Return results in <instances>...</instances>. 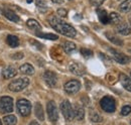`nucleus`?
Listing matches in <instances>:
<instances>
[{"label":"nucleus","mask_w":131,"mask_h":125,"mask_svg":"<svg viewBox=\"0 0 131 125\" xmlns=\"http://www.w3.org/2000/svg\"><path fill=\"white\" fill-rule=\"evenodd\" d=\"M49 22L54 30H57L59 33H61L65 36L73 38L77 35V31L71 24L63 21L62 19H60L56 16H50L49 18Z\"/></svg>","instance_id":"nucleus-1"},{"label":"nucleus","mask_w":131,"mask_h":125,"mask_svg":"<svg viewBox=\"0 0 131 125\" xmlns=\"http://www.w3.org/2000/svg\"><path fill=\"white\" fill-rule=\"evenodd\" d=\"M28 85H29V79L24 77V78H19L12 81L9 84L8 88L12 92H20V91L24 90Z\"/></svg>","instance_id":"nucleus-2"},{"label":"nucleus","mask_w":131,"mask_h":125,"mask_svg":"<svg viewBox=\"0 0 131 125\" xmlns=\"http://www.w3.org/2000/svg\"><path fill=\"white\" fill-rule=\"evenodd\" d=\"M100 106L105 112L113 113L116 110V102H115L114 98H112L110 96H105L101 99Z\"/></svg>","instance_id":"nucleus-3"},{"label":"nucleus","mask_w":131,"mask_h":125,"mask_svg":"<svg viewBox=\"0 0 131 125\" xmlns=\"http://www.w3.org/2000/svg\"><path fill=\"white\" fill-rule=\"evenodd\" d=\"M16 107L17 110H18V113L23 117H26V116H28L30 114L31 104L26 99H19L16 103Z\"/></svg>","instance_id":"nucleus-4"},{"label":"nucleus","mask_w":131,"mask_h":125,"mask_svg":"<svg viewBox=\"0 0 131 125\" xmlns=\"http://www.w3.org/2000/svg\"><path fill=\"white\" fill-rule=\"evenodd\" d=\"M13 111V99L8 96L0 98V113H10Z\"/></svg>","instance_id":"nucleus-5"},{"label":"nucleus","mask_w":131,"mask_h":125,"mask_svg":"<svg viewBox=\"0 0 131 125\" xmlns=\"http://www.w3.org/2000/svg\"><path fill=\"white\" fill-rule=\"evenodd\" d=\"M61 111L64 115L66 120L68 121H72L74 119V111H73V107L71 105V103L68 100H64L61 103Z\"/></svg>","instance_id":"nucleus-6"},{"label":"nucleus","mask_w":131,"mask_h":125,"mask_svg":"<svg viewBox=\"0 0 131 125\" xmlns=\"http://www.w3.org/2000/svg\"><path fill=\"white\" fill-rule=\"evenodd\" d=\"M47 112L49 115V120L51 122H56L59 119V113H58V109H57V105L53 101H49L47 104Z\"/></svg>","instance_id":"nucleus-7"},{"label":"nucleus","mask_w":131,"mask_h":125,"mask_svg":"<svg viewBox=\"0 0 131 125\" xmlns=\"http://www.w3.org/2000/svg\"><path fill=\"white\" fill-rule=\"evenodd\" d=\"M64 89L68 94H76L81 89V83L77 80H71L66 83Z\"/></svg>","instance_id":"nucleus-8"},{"label":"nucleus","mask_w":131,"mask_h":125,"mask_svg":"<svg viewBox=\"0 0 131 125\" xmlns=\"http://www.w3.org/2000/svg\"><path fill=\"white\" fill-rule=\"evenodd\" d=\"M43 80L46 82V84L50 87V88H53L57 86L58 84V78H57V75L51 72V71H46L45 74H43Z\"/></svg>","instance_id":"nucleus-9"},{"label":"nucleus","mask_w":131,"mask_h":125,"mask_svg":"<svg viewBox=\"0 0 131 125\" xmlns=\"http://www.w3.org/2000/svg\"><path fill=\"white\" fill-rule=\"evenodd\" d=\"M109 51L111 53L112 57L114 58V60L116 62H120V64H123V65L124 64H128V62H130V60H129V58L127 56H125L124 54L118 51L115 48H109Z\"/></svg>","instance_id":"nucleus-10"},{"label":"nucleus","mask_w":131,"mask_h":125,"mask_svg":"<svg viewBox=\"0 0 131 125\" xmlns=\"http://www.w3.org/2000/svg\"><path fill=\"white\" fill-rule=\"evenodd\" d=\"M69 69H70L71 73H73L76 76H83L86 73L85 67L82 64H79V62H71L69 66Z\"/></svg>","instance_id":"nucleus-11"},{"label":"nucleus","mask_w":131,"mask_h":125,"mask_svg":"<svg viewBox=\"0 0 131 125\" xmlns=\"http://www.w3.org/2000/svg\"><path fill=\"white\" fill-rule=\"evenodd\" d=\"M16 74H17L16 69L14 67H12V66H8V67L4 68L3 71H2V76H3V78L5 79L12 78V77L16 76Z\"/></svg>","instance_id":"nucleus-12"},{"label":"nucleus","mask_w":131,"mask_h":125,"mask_svg":"<svg viewBox=\"0 0 131 125\" xmlns=\"http://www.w3.org/2000/svg\"><path fill=\"white\" fill-rule=\"evenodd\" d=\"M119 80H120V83L122 84V86H123L127 91L131 92V79L129 78L128 76H126L125 74L120 73V75H119Z\"/></svg>","instance_id":"nucleus-13"},{"label":"nucleus","mask_w":131,"mask_h":125,"mask_svg":"<svg viewBox=\"0 0 131 125\" xmlns=\"http://www.w3.org/2000/svg\"><path fill=\"white\" fill-rule=\"evenodd\" d=\"M117 31H118V33H120L122 35H128L131 33V28L127 23L121 22L117 25Z\"/></svg>","instance_id":"nucleus-14"},{"label":"nucleus","mask_w":131,"mask_h":125,"mask_svg":"<svg viewBox=\"0 0 131 125\" xmlns=\"http://www.w3.org/2000/svg\"><path fill=\"white\" fill-rule=\"evenodd\" d=\"M73 111H74V118H76L79 121L84 119V117H85V110H84V108H83L82 106L75 105Z\"/></svg>","instance_id":"nucleus-15"},{"label":"nucleus","mask_w":131,"mask_h":125,"mask_svg":"<svg viewBox=\"0 0 131 125\" xmlns=\"http://www.w3.org/2000/svg\"><path fill=\"white\" fill-rule=\"evenodd\" d=\"M3 15L5 16L7 19H9V20H11L13 22H18L20 20L19 16L17 15L15 12H13V11H11L9 9H3Z\"/></svg>","instance_id":"nucleus-16"},{"label":"nucleus","mask_w":131,"mask_h":125,"mask_svg":"<svg viewBox=\"0 0 131 125\" xmlns=\"http://www.w3.org/2000/svg\"><path fill=\"white\" fill-rule=\"evenodd\" d=\"M34 112H35V116L37 117L38 120L40 121H43L45 120V113H43V109H42V106L40 103H35V106H34Z\"/></svg>","instance_id":"nucleus-17"},{"label":"nucleus","mask_w":131,"mask_h":125,"mask_svg":"<svg viewBox=\"0 0 131 125\" xmlns=\"http://www.w3.org/2000/svg\"><path fill=\"white\" fill-rule=\"evenodd\" d=\"M20 72L24 75H27V76H31L34 74V68L30 64H24L20 67Z\"/></svg>","instance_id":"nucleus-18"},{"label":"nucleus","mask_w":131,"mask_h":125,"mask_svg":"<svg viewBox=\"0 0 131 125\" xmlns=\"http://www.w3.org/2000/svg\"><path fill=\"white\" fill-rule=\"evenodd\" d=\"M97 14H98V17L100 19V21L104 24H107L109 23V14L107 13L106 10L104 9H98L97 10Z\"/></svg>","instance_id":"nucleus-19"},{"label":"nucleus","mask_w":131,"mask_h":125,"mask_svg":"<svg viewBox=\"0 0 131 125\" xmlns=\"http://www.w3.org/2000/svg\"><path fill=\"white\" fill-rule=\"evenodd\" d=\"M6 41H7L8 46L11 47H16L19 45V39H18V37H17L16 35H11V34L8 35Z\"/></svg>","instance_id":"nucleus-20"},{"label":"nucleus","mask_w":131,"mask_h":125,"mask_svg":"<svg viewBox=\"0 0 131 125\" xmlns=\"http://www.w3.org/2000/svg\"><path fill=\"white\" fill-rule=\"evenodd\" d=\"M119 10L121 12L127 13L131 11V0H125L124 2H122L119 6Z\"/></svg>","instance_id":"nucleus-21"},{"label":"nucleus","mask_w":131,"mask_h":125,"mask_svg":"<svg viewBox=\"0 0 131 125\" xmlns=\"http://www.w3.org/2000/svg\"><path fill=\"white\" fill-rule=\"evenodd\" d=\"M26 24H27V26H28L29 28H31V29H34V30H37V31L41 30L40 24H39L35 19H32V18L28 19L27 22H26Z\"/></svg>","instance_id":"nucleus-22"},{"label":"nucleus","mask_w":131,"mask_h":125,"mask_svg":"<svg viewBox=\"0 0 131 125\" xmlns=\"http://www.w3.org/2000/svg\"><path fill=\"white\" fill-rule=\"evenodd\" d=\"M109 22L118 25L119 23H121V16L119 15L117 12H111L109 14Z\"/></svg>","instance_id":"nucleus-23"},{"label":"nucleus","mask_w":131,"mask_h":125,"mask_svg":"<svg viewBox=\"0 0 131 125\" xmlns=\"http://www.w3.org/2000/svg\"><path fill=\"white\" fill-rule=\"evenodd\" d=\"M90 119H91L92 122H95V123H99V122H102L103 121L102 116L99 114L98 112H96L94 110H92L90 112Z\"/></svg>","instance_id":"nucleus-24"},{"label":"nucleus","mask_w":131,"mask_h":125,"mask_svg":"<svg viewBox=\"0 0 131 125\" xmlns=\"http://www.w3.org/2000/svg\"><path fill=\"white\" fill-rule=\"evenodd\" d=\"M63 47H64V50L67 54H71L76 49V45L74 43H72V41H66Z\"/></svg>","instance_id":"nucleus-25"},{"label":"nucleus","mask_w":131,"mask_h":125,"mask_svg":"<svg viewBox=\"0 0 131 125\" xmlns=\"http://www.w3.org/2000/svg\"><path fill=\"white\" fill-rule=\"evenodd\" d=\"M5 125H15L17 123V119L14 115H7L3 119Z\"/></svg>","instance_id":"nucleus-26"},{"label":"nucleus","mask_w":131,"mask_h":125,"mask_svg":"<svg viewBox=\"0 0 131 125\" xmlns=\"http://www.w3.org/2000/svg\"><path fill=\"white\" fill-rule=\"evenodd\" d=\"M106 35H107L108 39H109V40H111L113 44L117 45V46H123V41H122L120 38H118L117 36H115V35L111 34V33H109V32H107V33H106Z\"/></svg>","instance_id":"nucleus-27"},{"label":"nucleus","mask_w":131,"mask_h":125,"mask_svg":"<svg viewBox=\"0 0 131 125\" xmlns=\"http://www.w3.org/2000/svg\"><path fill=\"white\" fill-rule=\"evenodd\" d=\"M36 35H38L39 37H42V38H47V39H51V40H56L59 38L58 35L56 34H52V33H41V32H37Z\"/></svg>","instance_id":"nucleus-28"},{"label":"nucleus","mask_w":131,"mask_h":125,"mask_svg":"<svg viewBox=\"0 0 131 125\" xmlns=\"http://www.w3.org/2000/svg\"><path fill=\"white\" fill-rule=\"evenodd\" d=\"M130 113H131V106L130 105H125V106H123V108L121 109V115H123V116L129 115Z\"/></svg>","instance_id":"nucleus-29"},{"label":"nucleus","mask_w":131,"mask_h":125,"mask_svg":"<svg viewBox=\"0 0 131 125\" xmlns=\"http://www.w3.org/2000/svg\"><path fill=\"white\" fill-rule=\"evenodd\" d=\"M81 54H82L85 58H91L93 56V51L90 50V49H88V48H82L81 49Z\"/></svg>","instance_id":"nucleus-30"},{"label":"nucleus","mask_w":131,"mask_h":125,"mask_svg":"<svg viewBox=\"0 0 131 125\" xmlns=\"http://www.w3.org/2000/svg\"><path fill=\"white\" fill-rule=\"evenodd\" d=\"M57 12H58L59 16H61V17H67L68 16V11L64 8H59Z\"/></svg>","instance_id":"nucleus-31"},{"label":"nucleus","mask_w":131,"mask_h":125,"mask_svg":"<svg viewBox=\"0 0 131 125\" xmlns=\"http://www.w3.org/2000/svg\"><path fill=\"white\" fill-rule=\"evenodd\" d=\"M105 0H90V2H91V4L93 5V6H96V7H98L100 5H102V3L104 2Z\"/></svg>","instance_id":"nucleus-32"},{"label":"nucleus","mask_w":131,"mask_h":125,"mask_svg":"<svg viewBox=\"0 0 131 125\" xmlns=\"http://www.w3.org/2000/svg\"><path fill=\"white\" fill-rule=\"evenodd\" d=\"M11 58H12L13 60H20V59L23 58V54H22V53H16V54H14V55H11Z\"/></svg>","instance_id":"nucleus-33"},{"label":"nucleus","mask_w":131,"mask_h":125,"mask_svg":"<svg viewBox=\"0 0 131 125\" xmlns=\"http://www.w3.org/2000/svg\"><path fill=\"white\" fill-rule=\"evenodd\" d=\"M30 41V44H33L32 46L33 47H37V48H42V46H41V44H39V43H37V41H35V40H33V39H30L29 40Z\"/></svg>","instance_id":"nucleus-34"},{"label":"nucleus","mask_w":131,"mask_h":125,"mask_svg":"<svg viewBox=\"0 0 131 125\" xmlns=\"http://www.w3.org/2000/svg\"><path fill=\"white\" fill-rule=\"evenodd\" d=\"M53 3H58V4H61V3H63L64 2V0H51Z\"/></svg>","instance_id":"nucleus-35"},{"label":"nucleus","mask_w":131,"mask_h":125,"mask_svg":"<svg viewBox=\"0 0 131 125\" xmlns=\"http://www.w3.org/2000/svg\"><path fill=\"white\" fill-rule=\"evenodd\" d=\"M29 125H39V123H38L37 121H35V120H33V121H31V122L29 123Z\"/></svg>","instance_id":"nucleus-36"},{"label":"nucleus","mask_w":131,"mask_h":125,"mask_svg":"<svg viewBox=\"0 0 131 125\" xmlns=\"http://www.w3.org/2000/svg\"><path fill=\"white\" fill-rule=\"evenodd\" d=\"M27 2H32V0H26Z\"/></svg>","instance_id":"nucleus-37"},{"label":"nucleus","mask_w":131,"mask_h":125,"mask_svg":"<svg viewBox=\"0 0 131 125\" xmlns=\"http://www.w3.org/2000/svg\"><path fill=\"white\" fill-rule=\"evenodd\" d=\"M0 125H2V123H1V120H0Z\"/></svg>","instance_id":"nucleus-38"},{"label":"nucleus","mask_w":131,"mask_h":125,"mask_svg":"<svg viewBox=\"0 0 131 125\" xmlns=\"http://www.w3.org/2000/svg\"><path fill=\"white\" fill-rule=\"evenodd\" d=\"M130 23H131V16H130Z\"/></svg>","instance_id":"nucleus-39"},{"label":"nucleus","mask_w":131,"mask_h":125,"mask_svg":"<svg viewBox=\"0 0 131 125\" xmlns=\"http://www.w3.org/2000/svg\"><path fill=\"white\" fill-rule=\"evenodd\" d=\"M130 76H131V73H130Z\"/></svg>","instance_id":"nucleus-40"}]
</instances>
